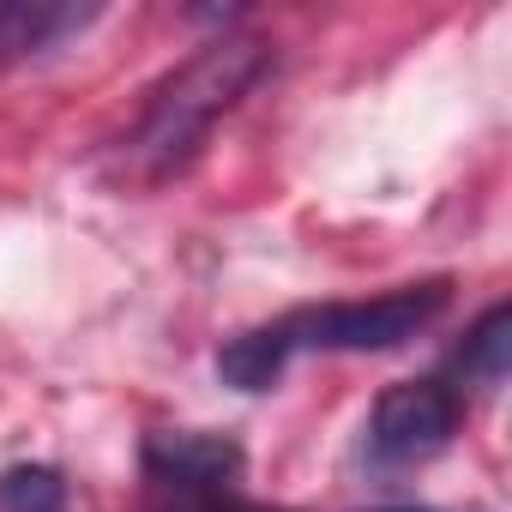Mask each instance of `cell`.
Returning <instances> with one entry per match:
<instances>
[{
  "label": "cell",
  "instance_id": "6",
  "mask_svg": "<svg viewBox=\"0 0 512 512\" xmlns=\"http://www.w3.org/2000/svg\"><path fill=\"white\" fill-rule=\"evenodd\" d=\"M506 362H512V308L494 302V308H482V320H476V326L464 332V344L452 350V374H458V386H470V392H500Z\"/></svg>",
  "mask_w": 512,
  "mask_h": 512
},
{
  "label": "cell",
  "instance_id": "2",
  "mask_svg": "<svg viewBox=\"0 0 512 512\" xmlns=\"http://www.w3.org/2000/svg\"><path fill=\"white\" fill-rule=\"evenodd\" d=\"M241 446L229 434L157 428L139 446L145 512H266L241 494Z\"/></svg>",
  "mask_w": 512,
  "mask_h": 512
},
{
  "label": "cell",
  "instance_id": "7",
  "mask_svg": "<svg viewBox=\"0 0 512 512\" xmlns=\"http://www.w3.org/2000/svg\"><path fill=\"white\" fill-rule=\"evenodd\" d=\"M284 368H290V344L278 326H253L217 350V380L235 392H272Z\"/></svg>",
  "mask_w": 512,
  "mask_h": 512
},
{
  "label": "cell",
  "instance_id": "3",
  "mask_svg": "<svg viewBox=\"0 0 512 512\" xmlns=\"http://www.w3.org/2000/svg\"><path fill=\"white\" fill-rule=\"evenodd\" d=\"M452 302V284L446 278H428V284H398L386 296H368V302H326V308H296L278 320L290 356L296 350H344V356H368V350H398L410 344L416 332H428Z\"/></svg>",
  "mask_w": 512,
  "mask_h": 512
},
{
  "label": "cell",
  "instance_id": "8",
  "mask_svg": "<svg viewBox=\"0 0 512 512\" xmlns=\"http://www.w3.org/2000/svg\"><path fill=\"white\" fill-rule=\"evenodd\" d=\"M0 512H67V476L49 464L0 470Z\"/></svg>",
  "mask_w": 512,
  "mask_h": 512
},
{
  "label": "cell",
  "instance_id": "1",
  "mask_svg": "<svg viewBox=\"0 0 512 512\" xmlns=\"http://www.w3.org/2000/svg\"><path fill=\"white\" fill-rule=\"evenodd\" d=\"M272 73V43L266 37H211L199 55H187L139 109L133 133L121 139V163L133 181H169L181 175L211 127Z\"/></svg>",
  "mask_w": 512,
  "mask_h": 512
},
{
  "label": "cell",
  "instance_id": "5",
  "mask_svg": "<svg viewBox=\"0 0 512 512\" xmlns=\"http://www.w3.org/2000/svg\"><path fill=\"white\" fill-rule=\"evenodd\" d=\"M91 19H97V7H67V0H0V67L61 49Z\"/></svg>",
  "mask_w": 512,
  "mask_h": 512
},
{
  "label": "cell",
  "instance_id": "9",
  "mask_svg": "<svg viewBox=\"0 0 512 512\" xmlns=\"http://www.w3.org/2000/svg\"><path fill=\"white\" fill-rule=\"evenodd\" d=\"M386 512H410V506H386Z\"/></svg>",
  "mask_w": 512,
  "mask_h": 512
},
{
  "label": "cell",
  "instance_id": "4",
  "mask_svg": "<svg viewBox=\"0 0 512 512\" xmlns=\"http://www.w3.org/2000/svg\"><path fill=\"white\" fill-rule=\"evenodd\" d=\"M458 434V392L440 380H398L368 410V452L380 464H422Z\"/></svg>",
  "mask_w": 512,
  "mask_h": 512
}]
</instances>
